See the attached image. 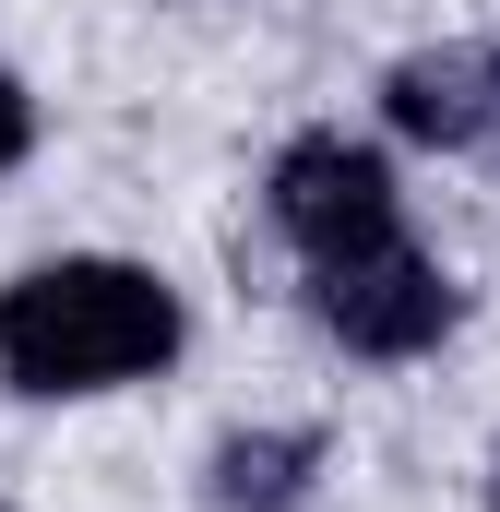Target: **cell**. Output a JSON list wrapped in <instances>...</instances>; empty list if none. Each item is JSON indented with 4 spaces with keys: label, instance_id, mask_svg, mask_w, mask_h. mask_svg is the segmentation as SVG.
Returning <instances> with one entry per match:
<instances>
[{
    "label": "cell",
    "instance_id": "6da1fadb",
    "mask_svg": "<svg viewBox=\"0 0 500 512\" xmlns=\"http://www.w3.org/2000/svg\"><path fill=\"white\" fill-rule=\"evenodd\" d=\"M179 346V298L143 262H36L0 286V370L24 393H108Z\"/></svg>",
    "mask_w": 500,
    "mask_h": 512
},
{
    "label": "cell",
    "instance_id": "7a4b0ae2",
    "mask_svg": "<svg viewBox=\"0 0 500 512\" xmlns=\"http://www.w3.org/2000/svg\"><path fill=\"white\" fill-rule=\"evenodd\" d=\"M310 310H322L358 358H417V346L453 334V286H441V262H417L405 239H358V251H334V262H322V286H310Z\"/></svg>",
    "mask_w": 500,
    "mask_h": 512
},
{
    "label": "cell",
    "instance_id": "3957f363",
    "mask_svg": "<svg viewBox=\"0 0 500 512\" xmlns=\"http://www.w3.org/2000/svg\"><path fill=\"white\" fill-rule=\"evenodd\" d=\"M274 227L298 239V251H358V239H393V167H381L370 143H346V131H310V143H286V167H274Z\"/></svg>",
    "mask_w": 500,
    "mask_h": 512
},
{
    "label": "cell",
    "instance_id": "277c9868",
    "mask_svg": "<svg viewBox=\"0 0 500 512\" xmlns=\"http://www.w3.org/2000/svg\"><path fill=\"white\" fill-rule=\"evenodd\" d=\"M381 108H393L405 143H441V155L500 143V48H417V60H393Z\"/></svg>",
    "mask_w": 500,
    "mask_h": 512
},
{
    "label": "cell",
    "instance_id": "5b68a950",
    "mask_svg": "<svg viewBox=\"0 0 500 512\" xmlns=\"http://www.w3.org/2000/svg\"><path fill=\"white\" fill-rule=\"evenodd\" d=\"M310 465H322L310 429H239V441L215 453V512H286Z\"/></svg>",
    "mask_w": 500,
    "mask_h": 512
},
{
    "label": "cell",
    "instance_id": "8992f818",
    "mask_svg": "<svg viewBox=\"0 0 500 512\" xmlns=\"http://www.w3.org/2000/svg\"><path fill=\"white\" fill-rule=\"evenodd\" d=\"M24 131H36V120H24V96H12V84H0V167H12V155H24Z\"/></svg>",
    "mask_w": 500,
    "mask_h": 512
},
{
    "label": "cell",
    "instance_id": "52a82bcc",
    "mask_svg": "<svg viewBox=\"0 0 500 512\" xmlns=\"http://www.w3.org/2000/svg\"><path fill=\"white\" fill-rule=\"evenodd\" d=\"M489 512H500V453H489Z\"/></svg>",
    "mask_w": 500,
    "mask_h": 512
}]
</instances>
